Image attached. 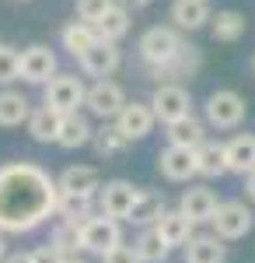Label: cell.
Listing matches in <instances>:
<instances>
[{
	"instance_id": "28",
	"label": "cell",
	"mask_w": 255,
	"mask_h": 263,
	"mask_svg": "<svg viewBox=\"0 0 255 263\" xmlns=\"http://www.w3.org/2000/svg\"><path fill=\"white\" fill-rule=\"evenodd\" d=\"M28 116H32V102L14 88H4L0 91V126H21V123H28Z\"/></svg>"
},
{
	"instance_id": "29",
	"label": "cell",
	"mask_w": 255,
	"mask_h": 263,
	"mask_svg": "<svg viewBox=\"0 0 255 263\" xmlns=\"http://www.w3.org/2000/svg\"><path fill=\"white\" fill-rule=\"evenodd\" d=\"M91 203H95V197H77V193H59L56 190L53 214L59 221H88L91 218Z\"/></svg>"
},
{
	"instance_id": "38",
	"label": "cell",
	"mask_w": 255,
	"mask_h": 263,
	"mask_svg": "<svg viewBox=\"0 0 255 263\" xmlns=\"http://www.w3.org/2000/svg\"><path fill=\"white\" fill-rule=\"evenodd\" d=\"M122 7H130V11H140V7H147V4H154V0H119Z\"/></svg>"
},
{
	"instance_id": "2",
	"label": "cell",
	"mask_w": 255,
	"mask_h": 263,
	"mask_svg": "<svg viewBox=\"0 0 255 263\" xmlns=\"http://www.w3.org/2000/svg\"><path fill=\"white\" fill-rule=\"evenodd\" d=\"M203 112H206V126H214V130H235L248 116V102H245V95H238L235 88H217V91L206 95Z\"/></svg>"
},
{
	"instance_id": "18",
	"label": "cell",
	"mask_w": 255,
	"mask_h": 263,
	"mask_svg": "<svg viewBox=\"0 0 255 263\" xmlns=\"http://www.w3.org/2000/svg\"><path fill=\"white\" fill-rule=\"evenodd\" d=\"M224 151H227V172L238 176L255 172V134H235L231 141H224Z\"/></svg>"
},
{
	"instance_id": "42",
	"label": "cell",
	"mask_w": 255,
	"mask_h": 263,
	"mask_svg": "<svg viewBox=\"0 0 255 263\" xmlns=\"http://www.w3.org/2000/svg\"><path fill=\"white\" fill-rule=\"evenodd\" d=\"M252 74H255V57H252Z\"/></svg>"
},
{
	"instance_id": "24",
	"label": "cell",
	"mask_w": 255,
	"mask_h": 263,
	"mask_svg": "<svg viewBox=\"0 0 255 263\" xmlns=\"http://www.w3.org/2000/svg\"><path fill=\"white\" fill-rule=\"evenodd\" d=\"M227 260V246L217 235H193L185 246V263H224Z\"/></svg>"
},
{
	"instance_id": "33",
	"label": "cell",
	"mask_w": 255,
	"mask_h": 263,
	"mask_svg": "<svg viewBox=\"0 0 255 263\" xmlns=\"http://www.w3.org/2000/svg\"><path fill=\"white\" fill-rule=\"evenodd\" d=\"M11 81H21V53L0 42V84L7 88Z\"/></svg>"
},
{
	"instance_id": "32",
	"label": "cell",
	"mask_w": 255,
	"mask_h": 263,
	"mask_svg": "<svg viewBox=\"0 0 255 263\" xmlns=\"http://www.w3.org/2000/svg\"><path fill=\"white\" fill-rule=\"evenodd\" d=\"M91 144H95V151H98L101 158H112V155H122L126 147H130V141L122 137L116 130V123H105L101 130H95V137H91Z\"/></svg>"
},
{
	"instance_id": "19",
	"label": "cell",
	"mask_w": 255,
	"mask_h": 263,
	"mask_svg": "<svg viewBox=\"0 0 255 263\" xmlns=\"http://www.w3.org/2000/svg\"><path fill=\"white\" fill-rule=\"evenodd\" d=\"M168 134V144L172 147H189V151H196L199 144H206V123L196 120V116H185V120H178V123H168L164 126Z\"/></svg>"
},
{
	"instance_id": "1",
	"label": "cell",
	"mask_w": 255,
	"mask_h": 263,
	"mask_svg": "<svg viewBox=\"0 0 255 263\" xmlns=\"http://www.w3.org/2000/svg\"><path fill=\"white\" fill-rule=\"evenodd\" d=\"M56 203V182L35 165H21V186L14 172L0 168V232H32L39 228Z\"/></svg>"
},
{
	"instance_id": "41",
	"label": "cell",
	"mask_w": 255,
	"mask_h": 263,
	"mask_svg": "<svg viewBox=\"0 0 255 263\" xmlns=\"http://www.w3.org/2000/svg\"><path fill=\"white\" fill-rule=\"evenodd\" d=\"M7 260V242H4V235H0V263Z\"/></svg>"
},
{
	"instance_id": "35",
	"label": "cell",
	"mask_w": 255,
	"mask_h": 263,
	"mask_svg": "<svg viewBox=\"0 0 255 263\" xmlns=\"http://www.w3.org/2000/svg\"><path fill=\"white\" fill-rule=\"evenodd\" d=\"M101 263H140V256L133 246H116V249H109L101 256Z\"/></svg>"
},
{
	"instance_id": "30",
	"label": "cell",
	"mask_w": 255,
	"mask_h": 263,
	"mask_svg": "<svg viewBox=\"0 0 255 263\" xmlns=\"http://www.w3.org/2000/svg\"><path fill=\"white\" fill-rule=\"evenodd\" d=\"M95 32H98L101 42H112V46H116V42L130 32V7L116 4V7H112V11H109V14L95 25Z\"/></svg>"
},
{
	"instance_id": "12",
	"label": "cell",
	"mask_w": 255,
	"mask_h": 263,
	"mask_svg": "<svg viewBox=\"0 0 255 263\" xmlns=\"http://www.w3.org/2000/svg\"><path fill=\"white\" fill-rule=\"evenodd\" d=\"M199 67H203V53H199L196 46H182L175 57L168 63H161V67H154V70H147L151 78H157V84H178L182 78H193Z\"/></svg>"
},
{
	"instance_id": "11",
	"label": "cell",
	"mask_w": 255,
	"mask_h": 263,
	"mask_svg": "<svg viewBox=\"0 0 255 263\" xmlns=\"http://www.w3.org/2000/svg\"><path fill=\"white\" fill-rule=\"evenodd\" d=\"M59 74V63H56V53L49 46H28L21 53V81L28 84H49L53 78Z\"/></svg>"
},
{
	"instance_id": "39",
	"label": "cell",
	"mask_w": 255,
	"mask_h": 263,
	"mask_svg": "<svg viewBox=\"0 0 255 263\" xmlns=\"http://www.w3.org/2000/svg\"><path fill=\"white\" fill-rule=\"evenodd\" d=\"M245 193H248V200L255 203V172L248 176V179H245Z\"/></svg>"
},
{
	"instance_id": "43",
	"label": "cell",
	"mask_w": 255,
	"mask_h": 263,
	"mask_svg": "<svg viewBox=\"0 0 255 263\" xmlns=\"http://www.w3.org/2000/svg\"><path fill=\"white\" fill-rule=\"evenodd\" d=\"M21 4H28V0H21Z\"/></svg>"
},
{
	"instance_id": "5",
	"label": "cell",
	"mask_w": 255,
	"mask_h": 263,
	"mask_svg": "<svg viewBox=\"0 0 255 263\" xmlns=\"http://www.w3.org/2000/svg\"><path fill=\"white\" fill-rule=\"evenodd\" d=\"M210 224H214V235L217 239H245L248 232H252V207H245L241 200H224V203H217V211H214V218H210Z\"/></svg>"
},
{
	"instance_id": "20",
	"label": "cell",
	"mask_w": 255,
	"mask_h": 263,
	"mask_svg": "<svg viewBox=\"0 0 255 263\" xmlns=\"http://www.w3.org/2000/svg\"><path fill=\"white\" fill-rule=\"evenodd\" d=\"M154 228H157V235L164 239L168 249H172V246H182V249H185L189 239H193V228H196V224L189 221L182 211H164V214H161V221H157Z\"/></svg>"
},
{
	"instance_id": "13",
	"label": "cell",
	"mask_w": 255,
	"mask_h": 263,
	"mask_svg": "<svg viewBox=\"0 0 255 263\" xmlns=\"http://www.w3.org/2000/svg\"><path fill=\"white\" fill-rule=\"evenodd\" d=\"M119 63H122V53H119V46H112V42H95L84 57H77V67L88 74V78H98V81H105V78H112L119 70Z\"/></svg>"
},
{
	"instance_id": "21",
	"label": "cell",
	"mask_w": 255,
	"mask_h": 263,
	"mask_svg": "<svg viewBox=\"0 0 255 263\" xmlns=\"http://www.w3.org/2000/svg\"><path fill=\"white\" fill-rule=\"evenodd\" d=\"M91 137H95L91 120L80 116V112H70V116H63V123H59L56 144H59V147H67V151H77V147H84V144H91Z\"/></svg>"
},
{
	"instance_id": "26",
	"label": "cell",
	"mask_w": 255,
	"mask_h": 263,
	"mask_svg": "<svg viewBox=\"0 0 255 263\" xmlns=\"http://www.w3.org/2000/svg\"><path fill=\"white\" fill-rule=\"evenodd\" d=\"M227 172V151L220 141H206L196 147V176H206V179H220Z\"/></svg>"
},
{
	"instance_id": "25",
	"label": "cell",
	"mask_w": 255,
	"mask_h": 263,
	"mask_svg": "<svg viewBox=\"0 0 255 263\" xmlns=\"http://www.w3.org/2000/svg\"><path fill=\"white\" fill-rule=\"evenodd\" d=\"M245 32H248V21H245L241 11L224 7V11H217L214 18H210V35H214L217 42H238Z\"/></svg>"
},
{
	"instance_id": "22",
	"label": "cell",
	"mask_w": 255,
	"mask_h": 263,
	"mask_svg": "<svg viewBox=\"0 0 255 263\" xmlns=\"http://www.w3.org/2000/svg\"><path fill=\"white\" fill-rule=\"evenodd\" d=\"M59 123H63V116H59L56 109H49V105H39V109H32V116H28V134H32V141L39 144H56L59 137Z\"/></svg>"
},
{
	"instance_id": "4",
	"label": "cell",
	"mask_w": 255,
	"mask_h": 263,
	"mask_svg": "<svg viewBox=\"0 0 255 263\" xmlns=\"http://www.w3.org/2000/svg\"><path fill=\"white\" fill-rule=\"evenodd\" d=\"M122 246V228H119L116 218H88V221H80V249L84 253H95V256H105L109 249H116Z\"/></svg>"
},
{
	"instance_id": "31",
	"label": "cell",
	"mask_w": 255,
	"mask_h": 263,
	"mask_svg": "<svg viewBox=\"0 0 255 263\" xmlns=\"http://www.w3.org/2000/svg\"><path fill=\"white\" fill-rule=\"evenodd\" d=\"M133 249H137L140 263H164L168 260V246H164V239L157 235V228H143L137 235V242H133Z\"/></svg>"
},
{
	"instance_id": "23",
	"label": "cell",
	"mask_w": 255,
	"mask_h": 263,
	"mask_svg": "<svg viewBox=\"0 0 255 263\" xmlns=\"http://www.w3.org/2000/svg\"><path fill=\"white\" fill-rule=\"evenodd\" d=\"M161 214H164V197L154 193V190H140V197H137V203H133V211H130L126 221L137 224V228H154L161 221Z\"/></svg>"
},
{
	"instance_id": "10",
	"label": "cell",
	"mask_w": 255,
	"mask_h": 263,
	"mask_svg": "<svg viewBox=\"0 0 255 263\" xmlns=\"http://www.w3.org/2000/svg\"><path fill=\"white\" fill-rule=\"evenodd\" d=\"M112 123H116L119 134L133 144V141H143V137L154 130L157 116H154V109H151V102H137V99H133V102L122 105V112H119Z\"/></svg>"
},
{
	"instance_id": "17",
	"label": "cell",
	"mask_w": 255,
	"mask_h": 263,
	"mask_svg": "<svg viewBox=\"0 0 255 263\" xmlns=\"http://www.w3.org/2000/svg\"><path fill=\"white\" fill-rule=\"evenodd\" d=\"M56 190L59 193H77V197H98L101 179H98V172H95L91 165H70V168L59 172Z\"/></svg>"
},
{
	"instance_id": "8",
	"label": "cell",
	"mask_w": 255,
	"mask_h": 263,
	"mask_svg": "<svg viewBox=\"0 0 255 263\" xmlns=\"http://www.w3.org/2000/svg\"><path fill=\"white\" fill-rule=\"evenodd\" d=\"M193 99H189V91L182 88V84H157L154 95H151V109H154L157 123H178L185 120V116H193Z\"/></svg>"
},
{
	"instance_id": "3",
	"label": "cell",
	"mask_w": 255,
	"mask_h": 263,
	"mask_svg": "<svg viewBox=\"0 0 255 263\" xmlns=\"http://www.w3.org/2000/svg\"><path fill=\"white\" fill-rule=\"evenodd\" d=\"M182 46H185V39H182L178 28H172V25H154V28H147L137 39V53H140V60H143V67L154 70V67L172 60Z\"/></svg>"
},
{
	"instance_id": "6",
	"label": "cell",
	"mask_w": 255,
	"mask_h": 263,
	"mask_svg": "<svg viewBox=\"0 0 255 263\" xmlns=\"http://www.w3.org/2000/svg\"><path fill=\"white\" fill-rule=\"evenodd\" d=\"M84 81H80L77 74H56L53 81L46 84V102L42 105H49V109H56L59 116H70V112H80V105H84Z\"/></svg>"
},
{
	"instance_id": "27",
	"label": "cell",
	"mask_w": 255,
	"mask_h": 263,
	"mask_svg": "<svg viewBox=\"0 0 255 263\" xmlns=\"http://www.w3.org/2000/svg\"><path fill=\"white\" fill-rule=\"evenodd\" d=\"M59 42H63V49H67L70 57H84V53L98 42V32H95V25H88V21H70V25H63Z\"/></svg>"
},
{
	"instance_id": "9",
	"label": "cell",
	"mask_w": 255,
	"mask_h": 263,
	"mask_svg": "<svg viewBox=\"0 0 255 263\" xmlns=\"http://www.w3.org/2000/svg\"><path fill=\"white\" fill-rule=\"evenodd\" d=\"M140 197V190L133 186V182H126V179H109L105 186L98 190V207H101V214L105 218H130V211H133V203H137Z\"/></svg>"
},
{
	"instance_id": "40",
	"label": "cell",
	"mask_w": 255,
	"mask_h": 263,
	"mask_svg": "<svg viewBox=\"0 0 255 263\" xmlns=\"http://www.w3.org/2000/svg\"><path fill=\"white\" fill-rule=\"evenodd\" d=\"M59 263H88V260H80L77 253H74V256H63V260H59Z\"/></svg>"
},
{
	"instance_id": "16",
	"label": "cell",
	"mask_w": 255,
	"mask_h": 263,
	"mask_svg": "<svg viewBox=\"0 0 255 263\" xmlns=\"http://www.w3.org/2000/svg\"><path fill=\"white\" fill-rule=\"evenodd\" d=\"M217 203L220 200H217V193L210 190V186H189V190L182 193V200H178V211H182L193 224H203V221L214 218Z\"/></svg>"
},
{
	"instance_id": "7",
	"label": "cell",
	"mask_w": 255,
	"mask_h": 263,
	"mask_svg": "<svg viewBox=\"0 0 255 263\" xmlns=\"http://www.w3.org/2000/svg\"><path fill=\"white\" fill-rule=\"evenodd\" d=\"M126 91H122V84L116 81H95L88 91H84V109L91 112V116H98V120H116L119 112H122V105H126Z\"/></svg>"
},
{
	"instance_id": "36",
	"label": "cell",
	"mask_w": 255,
	"mask_h": 263,
	"mask_svg": "<svg viewBox=\"0 0 255 263\" xmlns=\"http://www.w3.org/2000/svg\"><path fill=\"white\" fill-rule=\"evenodd\" d=\"M32 256H35V263H59L63 260V253H59L56 246H42V249H35Z\"/></svg>"
},
{
	"instance_id": "37",
	"label": "cell",
	"mask_w": 255,
	"mask_h": 263,
	"mask_svg": "<svg viewBox=\"0 0 255 263\" xmlns=\"http://www.w3.org/2000/svg\"><path fill=\"white\" fill-rule=\"evenodd\" d=\"M4 263H35V256H32V253H11Z\"/></svg>"
},
{
	"instance_id": "15",
	"label": "cell",
	"mask_w": 255,
	"mask_h": 263,
	"mask_svg": "<svg viewBox=\"0 0 255 263\" xmlns=\"http://www.w3.org/2000/svg\"><path fill=\"white\" fill-rule=\"evenodd\" d=\"M168 18H172V28L178 32H196L203 25H210L214 7H210V0H172Z\"/></svg>"
},
{
	"instance_id": "34",
	"label": "cell",
	"mask_w": 255,
	"mask_h": 263,
	"mask_svg": "<svg viewBox=\"0 0 255 263\" xmlns=\"http://www.w3.org/2000/svg\"><path fill=\"white\" fill-rule=\"evenodd\" d=\"M119 0H77V18L88 21V25H98Z\"/></svg>"
},
{
	"instance_id": "14",
	"label": "cell",
	"mask_w": 255,
	"mask_h": 263,
	"mask_svg": "<svg viewBox=\"0 0 255 263\" xmlns=\"http://www.w3.org/2000/svg\"><path fill=\"white\" fill-rule=\"evenodd\" d=\"M157 172L164 176V179L172 182H189L196 176V151H189V147H164L161 155H157Z\"/></svg>"
}]
</instances>
